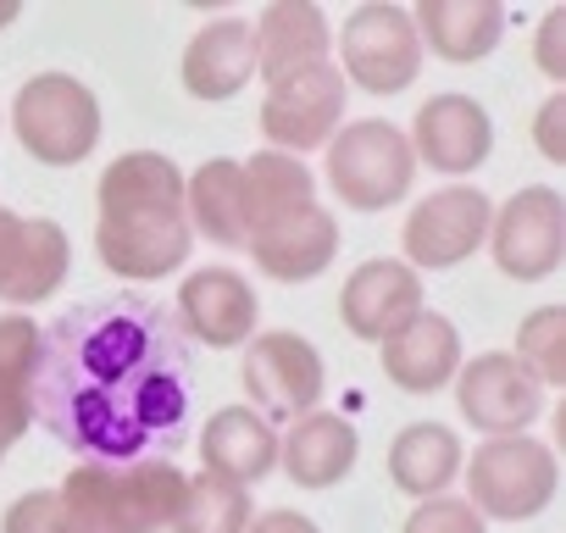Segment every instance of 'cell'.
<instances>
[{"label":"cell","mask_w":566,"mask_h":533,"mask_svg":"<svg viewBox=\"0 0 566 533\" xmlns=\"http://www.w3.org/2000/svg\"><path fill=\"white\" fill-rule=\"evenodd\" d=\"M411 178H417L411 139L395 123H384V117L350 123V128H339L328 139V184L356 211H384V206L406 200Z\"/></svg>","instance_id":"obj_4"},{"label":"cell","mask_w":566,"mask_h":533,"mask_svg":"<svg viewBox=\"0 0 566 533\" xmlns=\"http://www.w3.org/2000/svg\"><path fill=\"white\" fill-rule=\"evenodd\" d=\"M250 34H255V73L266 84H283L306 67H323L328 45H334V29H328L323 7H312V0H272Z\"/></svg>","instance_id":"obj_16"},{"label":"cell","mask_w":566,"mask_h":533,"mask_svg":"<svg viewBox=\"0 0 566 533\" xmlns=\"http://www.w3.org/2000/svg\"><path fill=\"white\" fill-rule=\"evenodd\" d=\"M489 244H494V261H500L505 279H516V284L549 279L555 266H560V255H566V206H560V189H549V184L516 189L489 217Z\"/></svg>","instance_id":"obj_7"},{"label":"cell","mask_w":566,"mask_h":533,"mask_svg":"<svg viewBox=\"0 0 566 533\" xmlns=\"http://www.w3.org/2000/svg\"><path fill=\"white\" fill-rule=\"evenodd\" d=\"M62 505L84 533H161L184 511L189 478L167 456L139 461H78L62 478Z\"/></svg>","instance_id":"obj_2"},{"label":"cell","mask_w":566,"mask_h":533,"mask_svg":"<svg viewBox=\"0 0 566 533\" xmlns=\"http://www.w3.org/2000/svg\"><path fill=\"white\" fill-rule=\"evenodd\" d=\"M406 533H483V516L461 494H433L411 511Z\"/></svg>","instance_id":"obj_31"},{"label":"cell","mask_w":566,"mask_h":533,"mask_svg":"<svg viewBox=\"0 0 566 533\" xmlns=\"http://www.w3.org/2000/svg\"><path fill=\"white\" fill-rule=\"evenodd\" d=\"M239 173H244V228L250 233L277 228L317 206V178L283 150H255L250 161H239Z\"/></svg>","instance_id":"obj_23"},{"label":"cell","mask_w":566,"mask_h":533,"mask_svg":"<svg viewBox=\"0 0 566 533\" xmlns=\"http://www.w3.org/2000/svg\"><path fill=\"white\" fill-rule=\"evenodd\" d=\"M34 422V406H29V384L23 378H0V445H18Z\"/></svg>","instance_id":"obj_33"},{"label":"cell","mask_w":566,"mask_h":533,"mask_svg":"<svg viewBox=\"0 0 566 533\" xmlns=\"http://www.w3.org/2000/svg\"><path fill=\"white\" fill-rule=\"evenodd\" d=\"M0 533H84L78 516L62 505L56 489H34V494H18L7 505V522H0Z\"/></svg>","instance_id":"obj_30"},{"label":"cell","mask_w":566,"mask_h":533,"mask_svg":"<svg viewBox=\"0 0 566 533\" xmlns=\"http://www.w3.org/2000/svg\"><path fill=\"white\" fill-rule=\"evenodd\" d=\"M18 12H23V0H0V29H12Z\"/></svg>","instance_id":"obj_38"},{"label":"cell","mask_w":566,"mask_h":533,"mask_svg":"<svg viewBox=\"0 0 566 533\" xmlns=\"http://www.w3.org/2000/svg\"><path fill=\"white\" fill-rule=\"evenodd\" d=\"M345 73L334 62L323 67H306L283 84H266V101H261V134L272 139V150L283 156H301V150H317L339 134V117H345Z\"/></svg>","instance_id":"obj_10"},{"label":"cell","mask_w":566,"mask_h":533,"mask_svg":"<svg viewBox=\"0 0 566 533\" xmlns=\"http://www.w3.org/2000/svg\"><path fill=\"white\" fill-rule=\"evenodd\" d=\"M384 373H389V384L406 389V395H433V389H444V384L461 373V334H455V323L422 306L400 334L384 339Z\"/></svg>","instance_id":"obj_17"},{"label":"cell","mask_w":566,"mask_h":533,"mask_svg":"<svg viewBox=\"0 0 566 533\" xmlns=\"http://www.w3.org/2000/svg\"><path fill=\"white\" fill-rule=\"evenodd\" d=\"M489 150H494V123L472 95H433L417 106L411 156H422L433 173H478Z\"/></svg>","instance_id":"obj_14"},{"label":"cell","mask_w":566,"mask_h":533,"mask_svg":"<svg viewBox=\"0 0 566 533\" xmlns=\"http://www.w3.org/2000/svg\"><path fill=\"white\" fill-rule=\"evenodd\" d=\"M123 211H184V173L161 150H128L101 173V217Z\"/></svg>","instance_id":"obj_24"},{"label":"cell","mask_w":566,"mask_h":533,"mask_svg":"<svg viewBox=\"0 0 566 533\" xmlns=\"http://www.w3.org/2000/svg\"><path fill=\"white\" fill-rule=\"evenodd\" d=\"M18 244H23V217L0 206V284H7L12 261H18Z\"/></svg>","instance_id":"obj_37"},{"label":"cell","mask_w":566,"mask_h":533,"mask_svg":"<svg viewBox=\"0 0 566 533\" xmlns=\"http://www.w3.org/2000/svg\"><path fill=\"white\" fill-rule=\"evenodd\" d=\"M422 312V273L406 261H361L345 295H339V317L356 339L384 345L389 334H400L411 317Z\"/></svg>","instance_id":"obj_13"},{"label":"cell","mask_w":566,"mask_h":533,"mask_svg":"<svg viewBox=\"0 0 566 533\" xmlns=\"http://www.w3.org/2000/svg\"><path fill=\"white\" fill-rule=\"evenodd\" d=\"M489 195L478 184H450L433 189L428 200L411 206L400 239H406V266H422V273H444V266H461L483 239H489Z\"/></svg>","instance_id":"obj_9"},{"label":"cell","mask_w":566,"mask_h":533,"mask_svg":"<svg viewBox=\"0 0 566 533\" xmlns=\"http://www.w3.org/2000/svg\"><path fill=\"white\" fill-rule=\"evenodd\" d=\"M533 56H538V73L544 79H566V12H549L538 23V40H533Z\"/></svg>","instance_id":"obj_34"},{"label":"cell","mask_w":566,"mask_h":533,"mask_svg":"<svg viewBox=\"0 0 566 533\" xmlns=\"http://www.w3.org/2000/svg\"><path fill=\"white\" fill-rule=\"evenodd\" d=\"M555 483H560L555 450H544L538 439H522V433H500L483 450H472V467H467V494L472 500L467 505L478 516L527 522L555 500Z\"/></svg>","instance_id":"obj_5"},{"label":"cell","mask_w":566,"mask_h":533,"mask_svg":"<svg viewBox=\"0 0 566 533\" xmlns=\"http://www.w3.org/2000/svg\"><path fill=\"white\" fill-rule=\"evenodd\" d=\"M244 395L261 406V417H306L323 406V389H328V373H323V356L312 339L290 334V328H272V334H255L250 339V356H244Z\"/></svg>","instance_id":"obj_8"},{"label":"cell","mask_w":566,"mask_h":533,"mask_svg":"<svg viewBox=\"0 0 566 533\" xmlns=\"http://www.w3.org/2000/svg\"><path fill=\"white\" fill-rule=\"evenodd\" d=\"M533 139L544 161H566V95H549L533 117Z\"/></svg>","instance_id":"obj_35"},{"label":"cell","mask_w":566,"mask_h":533,"mask_svg":"<svg viewBox=\"0 0 566 533\" xmlns=\"http://www.w3.org/2000/svg\"><path fill=\"white\" fill-rule=\"evenodd\" d=\"M244 533H323L312 516H301V511H266V516H255Z\"/></svg>","instance_id":"obj_36"},{"label":"cell","mask_w":566,"mask_h":533,"mask_svg":"<svg viewBox=\"0 0 566 533\" xmlns=\"http://www.w3.org/2000/svg\"><path fill=\"white\" fill-rule=\"evenodd\" d=\"M356 428L334 411H306L277 439V461L301 489H334L356 467Z\"/></svg>","instance_id":"obj_21"},{"label":"cell","mask_w":566,"mask_h":533,"mask_svg":"<svg viewBox=\"0 0 566 533\" xmlns=\"http://www.w3.org/2000/svg\"><path fill=\"white\" fill-rule=\"evenodd\" d=\"M250 255L266 279L277 284H312L317 273H328V261L339 255V222L312 206L290 222H277V228H261L250 233Z\"/></svg>","instance_id":"obj_18"},{"label":"cell","mask_w":566,"mask_h":533,"mask_svg":"<svg viewBox=\"0 0 566 533\" xmlns=\"http://www.w3.org/2000/svg\"><path fill=\"white\" fill-rule=\"evenodd\" d=\"M12 128L34 161L73 167L101 145V101L73 73H40L18 90Z\"/></svg>","instance_id":"obj_3"},{"label":"cell","mask_w":566,"mask_h":533,"mask_svg":"<svg viewBox=\"0 0 566 533\" xmlns=\"http://www.w3.org/2000/svg\"><path fill=\"white\" fill-rule=\"evenodd\" d=\"M250 73H255V34L244 18L206 23L184 51V90L195 101H228L250 84Z\"/></svg>","instance_id":"obj_20"},{"label":"cell","mask_w":566,"mask_h":533,"mask_svg":"<svg viewBox=\"0 0 566 533\" xmlns=\"http://www.w3.org/2000/svg\"><path fill=\"white\" fill-rule=\"evenodd\" d=\"M411 23H417V40L439 62L472 67V62H483L500 45L505 7L500 0H422V7L411 12Z\"/></svg>","instance_id":"obj_19"},{"label":"cell","mask_w":566,"mask_h":533,"mask_svg":"<svg viewBox=\"0 0 566 533\" xmlns=\"http://www.w3.org/2000/svg\"><path fill=\"white\" fill-rule=\"evenodd\" d=\"M255 290L233 273V266H206L189 273L178 290V323L189 339H200L206 351H233L250 339L255 328Z\"/></svg>","instance_id":"obj_15"},{"label":"cell","mask_w":566,"mask_h":533,"mask_svg":"<svg viewBox=\"0 0 566 533\" xmlns=\"http://www.w3.org/2000/svg\"><path fill=\"white\" fill-rule=\"evenodd\" d=\"M516 362L527 367V378L544 384H566V312L560 306H538L522 328H516Z\"/></svg>","instance_id":"obj_29"},{"label":"cell","mask_w":566,"mask_h":533,"mask_svg":"<svg viewBox=\"0 0 566 533\" xmlns=\"http://www.w3.org/2000/svg\"><path fill=\"white\" fill-rule=\"evenodd\" d=\"M40 362V328L34 317H0V378H34Z\"/></svg>","instance_id":"obj_32"},{"label":"cell","mask_w":566,"mask_h":533,"mask_svg":"<svg viewBox=\"0 0 566 533\" xmlns=\"http://www.w3.org/2000/svg\"><path fill=\"white\" fill-rule=\"evenodd\" d=\"M200 461H206V472H217V478L244 489V483H255V478H266L277 467V433H272V422L261 411L222 406L206 422V433H200Z\"/></svg>","instance_id":"obj_22"},{"label":"cell","mask_w":566,"mask_h":533,"mask_svg":"<svg viewBox=\"0 0 566 533\" xmlns=\"http://www.w3.org/2000/svg\"><path fill=\"white\" fill-rule=\"evenodd\" d=\"M461 472V439L444 422H411L395 445H389V478L400 494L433 500L450 489V478Z\"/></svg>","instance_id":"obj_26"},{"label":"cell","mask_w":566,"mask_h":533,"mask_svg":"<svg viewBox=\"0 0 566 533\" xmlns=\"http://www.w3.org/2000/svg\"><path fill=\"white\" fill-rule=\"evenodd\" d=\"M184 217H189V228H200L222 250L250 244V228H244V173H239V161H228V156L200 161V173L184 178Z\"/></svg>","instance_id":"obj_25"},{"label":"cell","mask_w":566,"mask_h":533,"mask_svg":"<svg viewBox=\"0 0 566 533\" xmlns=\"http://www.w3.org/2000/svg\"><path fill=\"white\" fill-rule=\"evenodd\" d=\"M67 273H73V244H67L62 222L29 217V222H23L18 261H12L7 284H0V301H12V306H40V301H51V295L62 290Z\"/></svg>","instance_id":"obj_27"},{"label":"cell","mask_w":566,"mask_h":533,"mask_svg":"<svg viewBox=\"0 0 566 533\" xmlns=\"http://www.w3.org/2000/svg\"><path fill=\"white\" fill-rule=\"evenodd\" d=\"M345 79L367 95H400L422 73V40L406 7H356L339 29Z\"/></svg>","instance_id":"obj_6"},{"label":"cell","mask_w":566,"mask_h":533,"mask_svg":"<svg viewBox=\"0 0 566 533\" xmlns=\"http://www.w3.org/2000/svg\"><path fill=\"white\" fill-rule=\"evenodd\" d=\"M244 527H250V494L200 467V478H189L184 511L172 516V533H244Z\"/></svg>","instance_id":"obj_28"},{"label":"cell","mask_w":566,"mask_h":533,"mask_svg":"<svg viewBox=\"0 0 566 533\" xmlns=\"http://www.w3.org/2000/svg\"><path fill=\"white\" fill-rule=\"evenodd\" d=\"M95 250L106 273L117 279H167L189 261L195 228L184 211H123V217H101Z\"/></svg>","instance_id":"obj_11"},{"label":"cell","mask_w":566,"mask_h":533,"mask_svg":"<svg viewBox=\"0 0 566 533\" xmlns=\"http://www.w3.org/2000/svg\"><path fill=\"white\" fill-rule=\"evenodd\" d=\"M200 400L195 345L172 306L139 290L95 295L40 334L34 422L84 461H139L189 439Z\"/></svg>","instance_id":"obj_1"},{"label":"cell","mask_w":566,"mask_h":533,"mask_svg":"<svg viewBox=\"0 0 566 533\" xmlns=\"http://www.w3.org/2000/svg\"><path fill=\"white\" fill-rule=\"evenodd\" d=\"M455 406H461V417L478 433L500 439V433H522L527 422H538L544 389L527 378V367L516 356L489 351L478 362H461V373H455Z\"/></svg>","instance_id":"obj_12"},{"label":"cell","mask_w":566,"mask_h":533,"mask_svg":"<svg viewBox=\"0 0 566 533\" xmlns=\"http://www.w3.org/2000/svg\"><path fill=\"white\" fill-rule=\"evenodd\" d=\"M0 461H7V445H0Z\"/></svg>","instance_id":"obj_39"}]
</instances>
